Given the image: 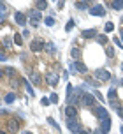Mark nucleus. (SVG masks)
Instances as JSON below:
<instances>
[{
    "mask_svg": "<svg viewBox=\"0 0 123 134\" xmlns=\"http://www.w3.org/2000/svg\"><path fill=\"white\" fill-rule=\"evenodd\" d=\"M79 134H90V132H86V131H81V132H79Z\"/></svg>",
    "mask_w": 123,
    "mask_h": 134,
    "instance_id": "79ce46f5",
    "label": "nucleus"
},
{
    "mask_svg": "<svg viewBox=\"0 0 123 134\" xmlns=\"http://www.w3.org/2000/svg\"><path fill=\"white\" fill-rule=\"evenodd\" d=\"M35 7H37V11L41 13L42 9H46V7H48V2H46V0H37V2H35Z\"/></svg>",
    "mask_w": 123,
    "mask_h": 134,
    "instance_id": "f3484780",
    "label": "nucleus"
},
{
    "mask_svg": "<svg viewBox=\"0 0 123 134\" xmlns=\"http://www.w3.org/2000/svg\"><path fill=\"white\" fill-rule=\"evenodd\" d=\"M72 28H74V21L70 20V21H67V25H65V32H70Z\"/></svg>",
    "mask_w": 123,
    "mask_h": 134,
    "instance_id": "cd10ccee",
    "label": "nucleus"
},
{
    "mask_svg": "<svg viewBox=\"0 0 123 134\" xmlns=\"http://www.w3.org/2000/svg\"><path fill=\"white\" fill-rule=\"evenodd\" d=\"M67 127L70 132H74V134H79L83 131L81 129V124H79V120L77 118H67Z\"/></svg>",
    "mask_w": 123,
    "mask_h": 134,
    "instance_id": "f257e3e1",
    "label": "nucleus"
},
{
    "mask_svg": "<svg viewBox=\"0 0 123 134\" xmlns=\"http://www.w3.org/2000/svg\"><path fill=\"white\" fill-rule=\"evenodd\" d=\"M5 72L9 74V76H11V78H14V76H16V74H18V72H16V71H14V69H13V67H7V69H5Z\"/></svg>",
    "mask_w": 123,
    "mask_h": 134,
    "instance_id": "c85d7f7f",
    "label": "nucleus"
},
{
    "mask_svg": "<svg viewBox=\"0 0 123 134\" xmlns=\"http://www.w3.org/2000/svg\"><path fill=\"white\" fill-rule=\"evenodd\" d=\"M63 4H65V2H58V4H56V9H58V11L63 9Z\"/></svg>",
    "mask_w": 123,
    "mask_h": 134,
    "instance_id": "e433bc0d",
    "label": "nucleus"
},
{
    "mask_svg": "<svg viewBox=\"0 0 123 134\" xmlns=\"http://www.w3.org/2000/svg\"><path fill=\"white\" fill-rule=\"evenodd\" d=\"M74 67H76V71H79V72H86V65H84L81 60L74 62Z\"/></svg>",
    "mask_w": 123,
    "mask_h": 134,
    "instance_id": "dca6fc26",
    "label": "nucleus"
},
{
    "mask_svg": "<svg viewBox=\"0 0 123 134\" xmlns=\"http://www.w3.org/2000/svg\"><path fill=\"white\" fill-rule=\"evenodd\" d=\"M111 102V106L114 108V109H121V104H120V100L118 99H114V100H109Z\"/></svg>",
    "mask_w": 123,
    "mask_h": 134,
    "instance_id": "a878e982",
    "label": "nucleus"
},
{
    "mask_svg": "<svg viewBox=\"0 0 123 134\" xmlns=\"http://www.w3.org/2000/svg\"><path fill=\"white\" fill-rule=\"evenodd\" d=\"M14 21H16L18 25H21V27H25V25H27V16L23 13H16L14 14Z\"/></svg>",
    "mask_w": 123,
    "mask_h": 134,
    "instance_id": "6e6552de",
    "label": "nucleus"
},
{
    "mask_svg": "<svg viewBox=\"0 0 123 134\" xmlns=\"http://www.w3.org/2000/svg\"><path fill=\"white\" fill-rule=\"evenodd\" d=\"M46 25H48V27H53V25H55V20H53V18H46Z\"/></svg>",
    "mask_w": 123,
    "mask_h": 134,
    "instance_id": "473e14b6",
    "label": "nucleus"
},
{
    "mask_svg": "<svg viewBox=\"0 0 123 134\" xmlns=\"http://www.w3.org/2000/svg\"><path fill=\"white\" fill-rule=\"evenodd\" d=\"M21 83L25 85V88H27V92L30 94V97H34V88H32V85H30V83H28L27 80H21Z\"/></svg>",
    "mask_w": 123,
    "mask_h": 134,
    "instance_id": "a211bd4d",
    "label": "nucleus"
},
{
    "mask_svg": "<svg viewBox=\"0 0 123 134\" xmlns=\"http://www.w3.org/2000/svg\"><path fill=\"white\" fill-rule=\"evenodd\" d=\"M97 41H99V44H104V46L107 44V37H106V35H99Z\"/></svg>",
    "mask_w": 123,
    "mask_h": 134,
    "instance_id": "bb28decb",
    "label": "nucleus"
},
{
    "mask_svg": "<svg viewBox=\"0 0 123 134\" xmlns=\"http://www.w3.org/2000/svg\"><path fill=\"white\" fill-rule=\"evenodd\" d=\"M104 30H106V32H113V30H114V23L107 21V23H106V27H104Z\"/></svg>",
    "mask_w": 123,
    "mask_h": 134,
    "instance_id": "393cba45",
    "label": "nucleus"
},
{
    "mask_svg": "<svg viewBox=\"0 0 123 134\" xmlns=\"http://www.w3.org/2000/svg\"><path fill=\"white\" fill-rule=\"evenodd\" d=\"M0 134H5V132H2V131H0Z\"/></svg>",
    "mask_w": 123,
    "mask_h": 134,
    "instance_id": "de8ad7c7",
    "label": "nucleus"
},
{
    "mask_svg": "<svg viewBox=\"0 0 123 134\" xmlns=\"http://www.w3.org/2000/svg\"><path fill=\"white\" fill-rule=\"evenodd\" d=\"M95 97H97V99H100V102H102V100H104L102 94H100V92H97V90H95Z\"/></svg>",
    "mask_w": 123,
    "mask_h": 134,
    "instance_id": "c9c22d12",
    "label": "nucleus"
},
{
    "mask_svg": "<svg viewBox=\"0 0 123 134\" xmlns=\"http://www.w3.org/2000/svg\"><path fill=\"white\" fill-rule=\"evenodd\" d=\"M90 2H83V0H79V2H76V7L77 9H88Z\"/></svg>",
    "mask_w": 123,
    "mask_h": 134,
    "instance_id": "4be33fe9",
    "label": "nucleus"
},
{
    "mask_svg": "<svg viewBox=\"0 0 123 134\" xmlns=\"http://www.w3.org/2000/svg\"><path fill=\"white\" fill-rule=\"evenodd\" d=\"M23 134H32V132H23Z\"/></svg>",
    "mask_w": 123,
    "mask_h": 134,
    "instance_id": "49530a36",
    "label": "nucleus"
},
{
    "mask_svg": "<svg viewBox=\"0 0 123 134\" xmlns=\"http://www.w3.org/2000/svg\"><path fill=\"white\" fill-rule=\"evenodd\" d=\"M120 34H121V39H123V28H121V30H120Z\"/></svg>",
    "mask_w": 123,
    "mask_h": 134,
    "instance_id": "c03bdc74",
    "label": "nucleus"
},
{
    "mask_svg": "<svg viewBox=\"0 0 123 134\" xmlns=\"http://www.w3.org/2000/svg\"><path fill=\"white\" fill-rule=\"evenodd\" d=\"M4 100H5L7 104H13L14 100H16V94H7L5 97H4Z\"/></svg>",
    "mask_w": 123,
    "mask_h": 134,
    "instance_id": "6ab92c4d",
    "label": "nucleus"
},
{
    "mask_svg": "<svg viewBox=\"0 0 123 134\" xmlns=\"http://www.w3.org/2000/svg\"><path fill=\"white\" fill-rule=\"evenodd\" d=\"M70 57L76 58V62H77L81 58V49H79V48H72V49H70Z\"/></svg>",
    "mask_w": 123,
    "mask_h": 134,
    "instance_id": "2eb2a0df",
    "label": "nucleus"
},
{
    "mask_svg": "<svg viewBox=\"0 0 123 134\" xmlns=\"http://www.w3.org/2000/svg\"><path fill=\"white\" fill-rule=\"evenodd\" d=\"M107 97H109V100H114V99H116V88H114V87L109 88V94H107Z\"/></svg>",
    "mask_w": 123,
    "mask_h": 134,
    "instance_id": "b1692460",
    "label": "nucleus"
},
{
    "mask_svg": "<svg viewBox=\"0 0 123 134\" xmlns=\"http://www.w3.org/2000/svg\"><path fill=\"white\" fill-rule=\"evenodd\" d=\"M44 46H46V44H44V41H42V39H34L32 42H30V49L35 51V53H37V51H42Z\"/></svg>",
    "mask_w": 123,
    "mask_h": 134,
    "instance_id": "39448f33",
    "label": "nucleus"
},
{
    "mask_svg": "<svg viewBox=\"0 0 123 134\" xmlns=\"http://www.w3.org/2000/svg\"><path fill=\"white\" fill-rule=\"evenodd\" d=\"M42 104H44V106H49V104H51V100L49 99H46V97H42V100H41Z\"/></svg>",
    "mask_w": 123,
    "mask_h": 134,
    "instance_id": "f704fd0d",
    "label": "nucleus"
},
{
    "mask_svg": "<svg viewBox=\"0 0 123 134\" xmlns=\"http://www.w3.org/2000/svg\"><path fill=\"white\" fill-rule=\"evenodd\" d=\"M121 85H123V80H121Z\"/></svg>",
    "mask_w": 123,
    "mask_h": 134,
    "instance_id": "3c124183",
    "label": "nucleus"
},
{
    "mask_svg": "<svg viewBox=\"0 0 123 134\" xmlns=\"http://www.w3.org/2000/svg\"><path fill=\"white\" fill-rule=\"evenodd\" d=\"M93 113H95L97 116L100 118V120H102V118H106V116H109V115H107V111H106V109H104L102 106H97V108H93Z\"/></svg>",
    "mask_w": 123,
    "mask_h": 134,
    "instance_id": "9b49d317",
    "label": "nucleus"
},
{
    "mask_svg": "<svg viewBox=\"0 0 123 134\" xmlns=\"http://www.w3.org/2000/svg\"><path fill=\"white\" fill-rule=\"evenodd\" d=\"M0 60H5V55L2 53V51H0Z\"/></svg>",
    "mask_w": 123,
    "mask_h": 134,
    "instance_id": "a19ab883",
    "label": "nucleus"
},
{
    "mask_svg": "<svg viewBox=\"0 0 123 134\" xmlns=\"http://www.w3.org/2000/svg\"><path fill=\"white\" fill-rule=\"evenodd\" d=\"M121 69H123V64H121Z\"/></svg>",
    "mask_w": 123,
    "mask_h": 134,
    "instance_id": "8fccbe9b",
    "label": "nucleus"
},
{
    "mask_svg": "<svg viewBox=\"0 0 123 134\" xmlns=\"http://www.w3.org/2000/svg\"><path fill=\"white\" fill-rule=\"evenodd\" d=\"M13 41L16 42V46H21V44H23V35H20V34H14Z\"/></svg>",
    "mask_w": 123,
    "mask_h": 134,
    "instance_id": "aec40b11",
    "label": "nucleus"
},
{
    "mask_svg": "<svg viewBox=\"0 0 123 134\" xmlns=\"http://www.w3.org/2000/svg\"><path fill=\"white\" fill-rule=\"evenodd\" d=\"M118 115H120V116L123 118V108H121V109H118Z\"/></svg>",
    "mask_w": 123,
    "mask_h": 134,
    "instance_id": "ea45409f",
    "label": "nucleus"
},
{
    "mask_svg": "<svg viewBox=\"0 0 123 134\" xmlns=\"http://www.w3.org/2000/svg\"><path fill=\"white\" fill-rule=\"evenodd\" d=\"M0 113H2V108H0Z\"/></svg>",
    "mask_w": 123,
    "mask_h": 134,
    "instance_id": "09e8293b",
    "label": "nucleus"
},
{
    "mask_svg": "<svg viewBox=\"0 0 123 134\" xmlns=\"http://www.w3.org/2000/svg\"><path fill=\"white\" fill-rule=\"evenodd\" d=\"M30 80H32V83H34V85H37V87L42 83L41 74H37V72H32V74H30Z\"/></svg>",
    "mask_w": 123,
    "mask_h": 134,
    "instance_id": "f8f14e48",
    "label": "nucleus"
},
{
    "mask_svg": "<svg viewBox=\"0 0 123 134\" xmlns=\"http://www.w3.org/2000/svg\"><path fill=\"white\" fill-rule=\"evenodd\" d=\"M93 134H95V132H93Z\"/></svg>",
    "mask_w": 123,
    "mask_h": 134,
    "instance_id": "603ef678",
    "label": "nucleus"
},
{
    "mask_svg": "<svg viewBox=\"0 0 123 134\" xmlns=\"http://www.w3.org/2000/svg\"><path fill=\"white\" fill-rule=\"evenodd\" d=\"M97 30L95 28H88V30H83V37H86V39H91V37H95Z\"/></svg>",
    "mask_w": 123,
    "mask_h": 134,
    "instance_id": "4468645a",
    "label": "nucleus"
},
{
    "mask_svg": "<svg viewBox=\"0 0 123 134\" xmlns=\"http://www.w3.org/2000/svg\"><path fill=\"white\" fill-rule=\"evenodd\" d=\"M28 34H30L28 30H23V34H21V35H23V39H25V37H28Z\"/></svg>",
    "mask_w": 123,
    "mask_h": 134,
    "instance_id": "58836bf2",
    "label": "nucleus"
},
{
    "mask_svg": "<svg viewBox=\"0 0 123 134\" xmlns=\"http://www.w3.org/2000/svg\"><path fill=\"white\" fill-rule=\"evenodd\" d=\"M2 74H4V71H2V69H0V80H2Z\"/></svg>",
    "mask_w": 123,
    "mask_h": 134,
    "instance_id": "37998d69",
    "label": "nucleus"
},
{
    "mask_svg": "<svg viewBox=\"0 0 123 134\" xmlns=\"http://www.w3.org/2000/svg\"><path fill=\"white\" fill-rule=\"evenodd\" d=\"M81 104L84 108H95V95L91 94H83L81 95Z\"/></svg>",
    "mask_w": 123,
    "mask_h": 134,
    "instance_id": "f03ea898",
    "label": "nucleus"
},
{
    "mask_svg": "<svg viewBox=\"0 0 123 134\" xmlns=\"http://www.w3.org/2000/svg\"><path fill=\"white\" fill-rule=\"evenodd\" d=\"M49 100H51V102H58V94H51Z\"/></svg>",
    "mask_w": 123,
    "mask_h": 134,
    "instance_id": "72a5a7b5",
    "label": "nucleus"
},
{
    "mask_svg": "<svg viewBox=\"0 0 123 134\" xmlns=\"http://www.w3.org/2000/svg\"><path fill=\"white\" fill-rule=\"evenodd\" d=\"M95 78L99 81H109L111 74H109V71H106V69H97L95 71Z\"/></svg>",
    "mask_w": 123,
    "mask_h": 134,
    "instance_id": "7ed1b4c3",
    "label": "nucleus"
},
{
    "mask_svg": "<svg viewBox=\"0 0 123 134\" xmlns=\"http://www.w3.org/2000/svg\"><path fill=\"white\" fill-rule=\"evenodd\" d=\"M39 23H41V13L35 9V11L30 13V25H32V27H37Z\"/></svg>",
    "mask_w": 123,
    "mask_h": 134,
    "instance_id": "423d86ee",
    "label": "nucleus"
},
{
    "mask_svg": "<svg viewBox=\"0 0 123 134\" xmlns=\"http://www.w3.org/2000/svg\"><path fill=\"white\" fill-rule=\"evenodd\" d=\"M4 44H5V48H11L13 46V41L9 39V37H5V39H4Z\"/></svg>",
    "mask_w": 123,
    "mask_h": 134,
    "instance_id": "2f4dec72",
    "label": "nucleus"
},
{
    "mask_svg": "<svg viewBox=\"0 0 123 134\" xmlns=\"http://www.w3.org/2000/svg\"><path fill=\"white\" fill-rule=\"evenodd\" d=\"M46 80H48V83L51 85V87H56V85H58V80H60V78H58L56 74L49 72V74H46Z\"/></svg>",
    "mask_w": 123,
    "mask_h": 134,
    "instance_id": "9d476101",
    "label": "nucleus"
},
{
    "mask_svg": "<svg viewBox=\"0 0 123 134\" xmlns=\"http://www.w3.org/2000/svg\"><path fill=\"white\" fill-rule=\"evenodd\" d=\"M65 115H67V118H76V116H77V109H76L72 104H69V106L65 108Z\"/></svg>",
    "mask_w": 123,
    "mask_h": 134,
    "instance_id": "1a4fd4ad",
    "label": "nucleus"
},
{
    "mask_svg": "<svg viewBox=\"0 0 123 134\" xmlns=\"http://www.w3.org/2000/svg\"><path fill=\"white\" fill-rule=\"evenodd\" d=\"M114 44H118V46H120V48H123V46H121V41L118 39V37H114Z\"/></svg>",
    "mask_w": 123,
    "mask_h": 134,
    "instance_id": "4c0bfd02",
    "label": "nucleus"
},
{
    "mask_svg": "<svg viewBox=\"0 0 123 134\" xmlns=\"http://www.w3.org/2000/svg\"><path fill=\"white\" fill-rule=\"evenodd\" d=\"M90 14H93V16H106V9L100 4H97V5L90 7Z\"/></svg>",
    "mask_w": 123,
    "mask_h": 134,
    "instance_id": "0eeeda50",
    "label": "nucleus"
},
{
    "mask_svg": "<svg viewBox=\"0 0 123 134\" xmlns=\"http://www.w3.org/2000/svg\"><path fill=\"white\" fill-rule=\"evenodd\" d=\"M72 92H74V87H72V85H67V97H69V100H70V95H72Z\"/></svg>",
    "mask_w": 123,
    "mask_h": 134,
    "instance_id": "c756f323",
    "label": "nucleus"
},
{
    "mask_svg": "<svg viewBox=\"0 0 123 134\" xmlns=\"http://www.w3.org/2000/svg\"><path fill=\"white\" fill-rule=\"evenodd\" d=\"M7 131L16 134L18 131H20V120H18V118H11V120L7 122Z\"/></svg>",
    "mask_w": 123,
    "mask_h": 134,
    "instance_id": "20e7f679",
    "label": "nucleus"
},
{
    "mask_svg": "<svg viewBox=\"0 0 123 134\" xmlns=\"http://www.w3.org/2000/svg\"><path fill=\"white\" fill-rule=\"evenodd\" d=\"M48 122H49V124H51V125H53V127L56 129V131H60V127H58V124H56V122L53 120V118H51V116H49V118H48Z\"/></svg>",
    "mask_w": 123,
    "mask_h": 134,
    "instance_id": "7c9ffc66",
    "label": "nucleus"
},
{
    "mask_svg": "<svg viewBox=\"0 0 123 134\" xmlns=\"http://www.w3.org/2000/svg\"><path fill=\"white\" fill-rule=\"evenodd\" d=\"M120 131H121V134H123V125H121V127H120Z\"/></svg>",
    "mask_w": 123,
    "mask_h": 134,
    "instance_id": "a18cd8bd",
    "label": "nucleus"
},
{
    "mask_svg": "<svg viewBox=\"0 0 123 134\" xmlns=\"http://www.w3.org/2000/svg\"><path fill=\"white\" fill-rule=\"evenodd\" d=\"M77 100H81V92H79V90L76 88V94L72 95V99L69 100V102H72V104H74V102H77Z\"/></svg>",
    "mask_w": 123,
    "mask_h": 134,
    "instance_id": "412c9836",
    "label": "nucleus"
},
{
    "mask_svg": "<svg viewBox=\"0 0 123 134\" xmlns=\"http://www.w3.org/2000/svg\"><path fill=\"white\" fill-rule=\"evenodd\" d=\"M106 55L109 58H114V49H113V46H106Z\"/></svg>",
    "mask_w": 123,
    "mask_h": 134,
    "instance_id": "5701e85b",
    "label": "nucleus"
},
{
    "mask_svg": "<svg viewBox=\"0 0 123 134\" xmlns=\"http://www.w3.org/2000/svg\"><path fill=\"white\" fill-rule=\"evenodd\" d=\"M107 4H109V7L116 9V11H121L123 9V0H114V2H107Z\"/></svg>",
    "mask_w": 123,
    "mask_h": 134,
    "instance_id": "ddd939ff",
    "label": "nucleus"
}]
</instances>
